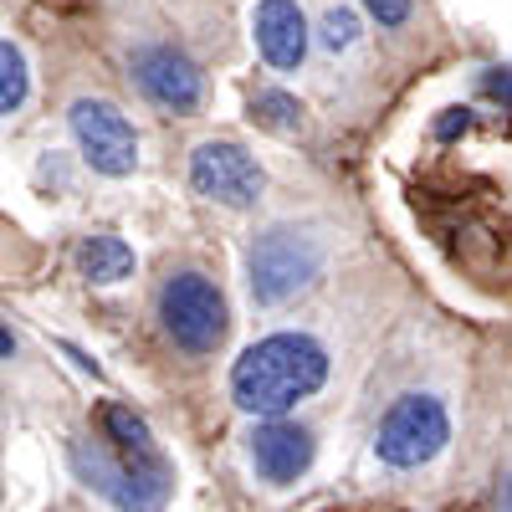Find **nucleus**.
<instances>
[{
	"label": "nucleus",
	"instance_id": "13",
	"mask_svg": "<svg viewBox=\"0 0 512 512\" xmlns=\"http://www.w3.org/2000/svg\"><path fill=\"white\" fill-rule=\"evenodd\" d=\"M31 98V67L16 41H0V118H11Z\"/></svg>",
	"mask_w": 512,
	"mask_h": 512
},
{
	"label": "nucleus",
	"instance_id": "6",
	"mask_svg": "<svg viewBox=\"0 0 512 512\" xmlns=\"http://www.w3.org/2000/svg\"><path fill=\"white\" fill-rule=\"evenodd\" d=\"M190 185L205 200L226 205V210H251L256 200H262V190H267V175H262V164H256L241 144L205 139L190 154Z\"/></svg>",
	"mask_w": 512,
	"mask_h": 512
},
{
	"label": "nucleus",
	"instance_id": "14",
	"mask_svg": "<svg viewBox=\"0 0 512 512\" xmlns=\"http://www.w3.org/2000/svg\"><path fill=\"white\" fill-rule=\"evenodd\" d=\"M251 118L262 128H272V134H297V128H303V103L282 88H267V93L251 98Z\"/></svg>",
	"mask_w": 512,
	"mask_h": 512
},
{
	"label": "nucleus",
	"instance_id": "20",
	"mask_svg": "<svg viewBox=\"0 0 512 512\" xmlns=\"http://www.w3.org/2000/svg\"><path fill=\"white\" fill-rule=\"evenodd\" d=\"M502 512H512V482L502 487Z\"/></svg>",
	"mask_w": 512,
	"mask_h": 512
},
{
	"label": "nucleus",
	"instance_id": "17",
	"mask_svg": "<svg viewBox=\"0 0 512 512\" xmlns=\"http://www.w3.org/2000/svg\"><path fill=\"white\" fill-rule=\"evenodd\" d=\"M466 128H472V108H446V118L436 123V139L451 144L456 134H466Z\"/></svg>",
	"mask_w": 512,
	"mask_h": 512
},
{
	"label": "nucleus",
	"instance_id": "4",
	"mask_svg": "<svg viewBox=\"0 0 512 512\" xmlns=\"http://www.w3.org/2000/svg\"><path fill=\"white\" fill-rule=\"evenodd\" d=\"M451 441V415L436 395H400L379 420L374 436V456L390 466V472H415V466H431Z\"/></svg>",
	"mask_w": 512,
	"mask_h": 512
},
{
	"label": "nucleus",
	"instance_id": "1",
	"mask_svg": "<svg viewBox=\"0 0 512 512\" xmlns=\"http://www.w3.org/2000/svg\"><path fill=\"white\" fill-rule=\"evenodd\" d=\"M328 379V349L313 333H267L236 359L231 369V400L256 420H287L308 395Z\"/></svg>",
	"mask_w": 512,
	"mask_h": 512
},
{
	"label": "nucleus",
	"instance_id": "9",
	"mask_svg": "<svg viewBox=\"0 0 512 512\" xmlns=\"http://www.w3.org/2000/svg\"><path fill=\"white\" fill-rule=\"evenodd\" d=\"M313 451V431L297 420H256L246 436V461L267 487H292L313 466Z\"/></svg>",
	"mask_w": 512,
	"mask_h": 512
},
{
	"label": "nucleus",
	"instance_id": "16",
	"mask_svg": "<svg viewBox=\"0 0 512 512\" xmlns=\"http://www.w3.org/2000/svg\"><path fill=\"white\" fill-rule=\"evenodd\" d=\"M410 6H415V0H364V11L379 26H405L410 21Z\"/></svg>",
	"mask_w": 512,
	"mask_h": 512
},
{
	"label": "nucleus",
	"instance_id": "19",
	"mask_svg": "<svg viewBox=\"0 0 512 512\" xmlns=\"http://www.w3.org/2000/svg\"><path fill=\"white\" fill-rule=\"evenodd\" d=\"M11 354H16V333L0 323V359H11Z\"/></svg>",
	"mask_w": 512,
	"mask_h": 512
},
{
	"label": "nucleus",
	"instance_id": "5",
	"mask_svg": "<svg viewBox=\"0 0 512 512\" xmlns=\"http://www.w3.org/2000/svg\"><path fill=\"white\" fill-rule=\"evenodd\" d=\"M67 128L77 139V154L88 159V169H98V175L108 180H123L139 169V134L134 123H128V113L108 98H77L67 108Z\"/></svg>",
	"mask_w": 512,
	"mask_h": 512
},
{
	"label": "nucleus",
	"instance_id": "11",
	"mask_svg": "<svg viewBox=\"0 0 512 512\" xmlns=\"http://www.w3.org/2000/svg\"><path fill=\"white\" fill-rule=\"evenodd\" d=\"M251 36H256V52H262L277 72L303 67V57H308V16L297 0H256Z\"/></svg>",
	"mask_w": 512,
	"mask_h": 512
},
{
	"label": "nucleus",
	"instance_id": "8",
	"mask_svg": "<svg viewBox=\"0 0 512 512\" xmlns=\"http://www.w3.org/2000/svg\"><path fill=\"white\" fill-rule=\"evenodd\" d=\"M128 67H134V82L144 88V98L159 103L164 113H195L200 98H205L200 67H195L185 52L164 47V41H154V47H139L134 57H128Z\"/></svg>",
	"mask_w": 512,
	"mask_h": 512
},
{
	"label": "nucleus",
	"instance_id": "10",
	"mask_svg": "<svg viewBox=\"0 0 512 512\" xmlns=\"http://www.w3.org/2000/svg\"><path fill=\"white\" fill-rule=\"evenodd\" d=\"M98 431H103V451L113 456V461H123L128 472H144V477H164L169 472V461H164V451H159V441H154V431H149V420L134 410V405H118V400H108L103 410H98Z\"/></svg>",
	"mask_w": 512,
	"mask_h": 512
},
{
	"label": "nucleus",
	"instance_id": "7",
	"mask_svg": "<svg viewBox=\"0 0 512 512\" xmlns=\"http://www.w3.org/2000/svg\"><path fill=\"white\" fill-rule=\"evenodd\" d=\"M72 466H77V477L88 482L93 492H103L123 512H164L169 487H175V472H164V477L128 472L123 461H113L103 446H88V441H72Z\"/></svg>",
	"mask_w": 512,
	"mask_h": 512
},
{
	"label": "nucleus",
	"instance_id": "18",
	"mask_svg": "<svg viewBox=\"0 0 512 512\" xmlns=\"http://www.w3.org/2000/svg\"><path fill=\"white\" fill-rule=\"evenodd\" d=\"M482 88H487L492 98H507V103H512V72H507V67H492V72L482 77Z\"/></svg>",
	"mask_w": 512,
	"mask_h": 512
},
{
	"label": "nucleus",
	"instance_id": "12",
	"mask_svg": "<svg viewBox=\"0 0 512 512\" xmlns=\"http://www.w3.org/2000/svg\"><path fill=\"white\" fill-rule=\"evenodd\" d=\"M77 272L88 282H98V287H113V282H123L128 272H134V251H128L123 236H108V231L82 236L77 241Z\"/></svg>",
	"mask_w": 512,
	"mask_h": 512
},
{
	"label": "nucleus",
	"instance_id": "2",
	"mask_svg": "<svg viewBox=\"0 0 512 512\" xmlns=\"http://www.w3.org/2000/svg\"><path fill=\"white\" fill-rule=\"evenodd\" d=\"M323 277V246L297 231V226H272L246 246V282L262 308H282L303 297Z\"/></svg>",
	"mask_w": 512,
	"mask_h": 512
},
{
	"label": "nucleus",
	"instance_id": "15",
	"mask_svg": "<svg viewBox=\"0 0 512 512\" xmlns=\"http://www.w3.org/2000/svg\"><path fill=\"white\" fill-rule=\"evenodd\" d=\"M354 41H359V16L349 6H328L323 21H318V47L338 57V52H349Z\"/></svg>",
	"mask_w": 512,
	"mask_h": 512
},
{
	"label": "nucleus",
	"instance_id": "3",
	"mask_svg": "<svg viewBox=\"0 0 512 512\" xmlns=\"http://www.w3.org/2000/svg\"><path fill=\"white\" fill-rule=\"evenodd\" d=\"M159 323L175 338V349H185L195 359L216 354L226 344V328H231L226 292L205 272H175L159 287Z\"/></svg>",
	"mask_w": 512,
	"mask_h": 512
}]
</instances>
